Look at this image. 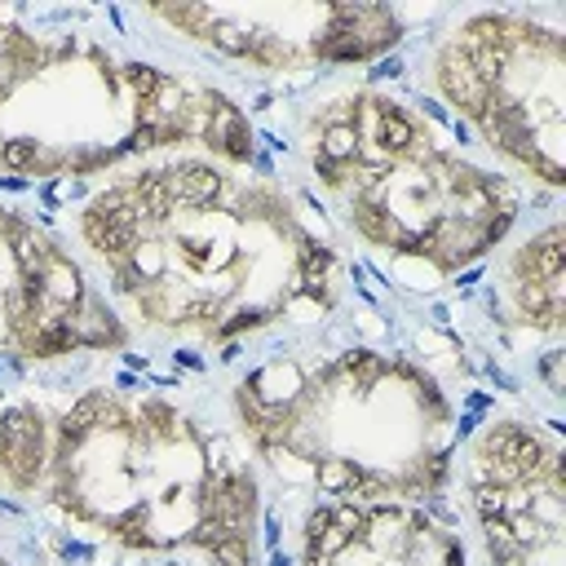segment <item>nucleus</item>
<instances>
[{
  "mask_svg": "<svg viewBox=\"0 0 566 566\" xmlns=\"http://www.w3.org/2000/svg\"><path fill=\"white\" fill-rule=\"evenodd\" d=\"M75 230L111 301L146 327L230 340L323 318L345 265L323 221L279 181L221 159H164L102 186Z\"/></svg>",
  "mask_w": 566,
  "mask_h": 566,
  "instance_id": "f257e3e1",
  "label": "nucleus"
},
{
  "mask_svg": "<svg viewBox=\"0 0 566 566\" xmlns=\"http://www.w3.org/2000/svg\"><path fill=\"white\" fill-rule=\"evenodd\" d=\"M0 486L124 548L256 566L261 491L248 455L159 394L102 385L0 402Z\"/></svg>",
  "mask_w": 566,
  "mask_h": 566,
  "instance_id": "f03ea898",
  "label": "nucleus"
},
{
  "mask_svg": "<svg viewBox=\"0 0 566 566\" xmlns=\"http://www.w3.org/2000/svg\"><path fill=\"white\" fill-rule=\"evenodd\" d=\"M208 150L248 168V115L203 80L119 57L66 13L0 4V172L93 177L133 155Z\"/></svg>",
  "mask_w": 566,
  "mask_h": 566,
  "instance_id": "7ed1b4c3",
  "label": "nucleus"
},
{
  "mask_svg": "<svg viewBox=\"0 0 566 566\" xmlns=\"http://www.w3.org/2000/svg\"><path fill=\"white\" fill-rule=\"evenodd\" d=\"M252 451L327 500H407L442 491L460 442L455 407L407 354L349 345L318 363L270 358L234 385Z\"/></svg>",
  "mask_w": 566,
  "mask_h": 566,
  "instance_id": "20e7f679",
  "label": "nucleus"
},
{
  "mask_svg": "<svg viewBox=\"0 0 566 566\" xmlns=\"http://www.w3.org/2000/svg\"><path fill=\"white\" fill-rule=\"evenodd\" d=\"M310 172L345 226L433 287L482 261L517 217V190L473 164L411 102L354 88L310 119Z\"/></svg>",
  "mask_w": 566,
  "mask_h": 566,
  "instance_id": "39448f33",
  "label": "nucleus"
},
{
  "mask_svg": "<svg viewBox=\"0 0 566 566\" xmlns=\"http://www.w3.org/2000/svg\"><path fill=\"white\" fill-rule=\"evenodd\" d=\"M433 93L478 128L504 164L562 186V102L566 44L522 9H482L460 18L429 53Z\"/></svg>",
  "mask_w": 566,
  "mask_h": 566,
  "instance_id": "423d86ee",
  "label": "nucleus"
},
{
  "mask_svg": "<svg viewBox=\"0 0 566 566\" xmlns=\"http://www.w3.org/2000/svg\"><path fill=\"white\" fill-rule=\"evenodd\" d=\"M128 340L106 292L35 221L0 203V354L44 363Z\"/></svg>",
  "mask_w": 566,
  "mask_h": 566,
  "instance_id": "0eeeda50",
  "label": "nucleus"
},
{
  "mask_svg": "<svg viewBox=\"0 0 566 566\" xmlns=\"http://www.w3.org/2000/svg\"><path fill=\"white\" fill-rule=\"evenodd\" d=\"M146 18L181 27L190 40L256 71H296L310 62H367L402 40V22L385 4H168L146 9Z\"/></svg>",
  "mask_w": 566,
  "mask_h": 566,
  "instance_id": "6e6552de",
  "label": "nucleus"
},
{
  "mask_svg": "<svg viewBox=\"0 0 566 566\" xmlns=\"http://www.w3.org/2000/svg\"><path fill=\"white\" fill-rule=\"evenodd\" d=\"M469 486L491 566H562V469L544 433L491 424L473 442Z\"/></svg>",
  "mask_w": 566,
  "mask_h": 566,
  "instance_id": "1a4fd4ad",
  "label": "nucleus"
},
{
  "mask_svg": "<svg viewBox=\"0 0 566 566\" xmlns=\"http://www.w3.org/2000/svg\"><path fill=\"white\" fill-rule=\"evenodd\" d=\"M301 566H464V544L407 500H318L301 526Z\"/></svg>",
  "mask_w": 566,
  "mask_h": 566,
  "instance_id": "9d476101",
  "label": "nucleus"
},
{
  "mask_svg": "<svg viewBox=\"0 0 566 566\" xmlns=\"http://www.w3.org/2000/svg\"><path fill=\"white\" fill-rule=\"evenodd\" d=\"M504 279L517 314L539 332H557L562 327V226L548 221L539 234H531L513 252Z\"/></svg>",
  "mask_w": 566,
  "mask_h": 566,
  "instance_id": "9b49d317",
  "label": "nucleus"
},
{
  "mask_svg": "<svg viewBox=\"0 0 566 566\" xmlns=\"http://www.w3.org/2000/svg\"><path fill=\"white\" fill-rule=\"evenodd\" d=\"M0 566H9V562H4V557H0Z\"/></svg>",
  "mask_w": 566,
  "mask_h": 566,
  "instance_id": "f8f14e48",
  "label": "nucleus"
}]
</instances>
